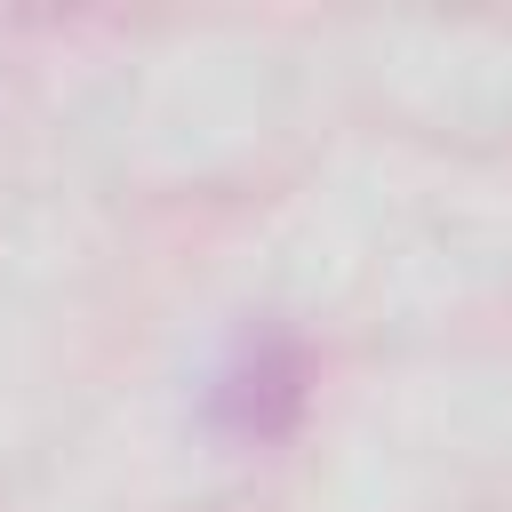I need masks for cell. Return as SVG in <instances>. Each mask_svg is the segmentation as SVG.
I'll return each instance as SVG.
<instances>
[{"label": "cell", "mask_w": 512, "mask_h": 512, "mask_svg": "<svg viewBox=\"0 0 512 512\" xmlns=\"http://www.w3.org/2000/svg\"><path fill=\"white\" fill-rule=\"evenodd\" d=\"M304 400H312L304 344L288 328H240L208 376V432L232 448H272L304 424Z\"/></svg>", "instance_id": "1"}]
</instances>
